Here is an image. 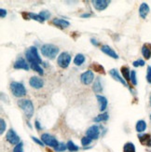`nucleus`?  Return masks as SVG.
Here are the masks:
<instances>
[{
  "instance_id": "nucleus-37",
  "label": "nucleus",
  "mask_w": 151,
  "mask_h": 152,
  "mask_svg": "<svg viewBox=\"0 0 151 152\" xmlns=\"http://www.w3.org/2000/svg\"><path fill=\"white\" fill-rule=\"evenodd\" d=\"M31 138H32V140H33L34 142H35V143H36L37 145H39V146H43L45 145L44 143H43V141L39 140L38 138H36V137H35V136H32Z\"/></svg>"
},
{
  "instance_id": "nucleus-27",
  "label": "nucleus",
  "mask_w": 151,
  "mask_h": 152,
  "mask_svg": "<svg viewBox=\"0 0 151 152\" xmlns=\"http://www.w3.org/2000/svg\"><path fill=\"white\" fill-rule=\"evenodd\" d=\"M91 67H92V69H93L94 71H96V72H98L100 74H106V71H104V68L103 65L94 63V64L91 65Z\"/></svg>"
},
{
  "instance_id": "nucleus-4",
  "label": "nucleus",
  "mask_w": 151,
  "mask_h": 152,
  "mask_svg": "<svg viewBox=\"0 0 151 152\" xmlns=\"http://www.w3.org/2000/svg\"><path fill=\"white\" fill-rule=\"evenodd\" d=\"M10 90L14 96L16 97H23L26 95V89L24 85L21 82L13 81L10 83Z\"/></svg>"
},
{
  "instance_id": "nucleus-20",
  "label": "nucleus",
  "mask_w": 151,
  "mask_h": 152,
  "mask_svg": "<svg viewBox=\"0 0 151 152\" xmlns=\"http://www.w3.org/2000/svg\"><path fill=\"white\" fill-rule=\"evenodd\" d=\"M138 138H139L140 142L143 145H146L148 146H151V136L148 133H143V134H139L138 135Z\"/></svg>"
},
{
  "instance_id": "nucleus-1",
  "label": "nucleus",
  "mask_w": 151,
  "mask_h": 152,
  "mask_svg": "<svg viewBox=\"0 0 151 152\" xmlns=\"http://www.w3.org/2000/svg\"><path fill=\"white\" fill-rule=\"evenodd\" d=\"M41 53L46 58L52 60L59 53V48L53 44H45L41 47Z\"/></svg>"
},
{
  "instance_id": "nucleus-17",
  "label": "nucleus",
  "mask_w": 151,
  "mask_h": 152,
  "mask_svg": "<svg viewBox=\"0 0 151 152\" xmlns=\"http://www.w3.org/2000/svg\"><path fill=\"white\" fill-rule=\"evenodd\" d=\"M52 23L55 25V26H58L60 28H67L70 25V23L68 22V21L64 20V19H59V18L53 19Z\"/></svg>"
},
{
  "instance_id": "nucleus-25",
  "label": "nucleus",
  "mask_w": 151,
  "mask_h": 152,
  "mask_svg": "<svg viewBox=\"0 0 151 152\" xmlns=\"http://www.w3.org/2000/svg\"><path fill=\"white\" fill-rule=\"evenodd\" d=\"M108 113L104 112V113H102L100 114V115H98L96 118H94V122H101V121H106L108 120Z\"/></svg>"
},
{
  "instance_id": "nucleus-29",
  "label": "nucleus",
  "mask_w": 151,
  "mask_h": 152,
  "mask_svg": "<svg viewBox=\"0 0 151 152\" xmlns=\"http://www.w3.org/2000/svg\"><path fill=\"white\" fill-rule=\"evenodd\" d=\"M31 68L34 70V71H36L37 73H38L39 75H43L44 74V71H43V68L37 64H33L31 65Z\"/></svg>"
},
{
  "instance_id": "nucleus-8",
  "label": "nucleus",
  "mask_w": 151,
  "mask_h": 152,
  "mask_svg": "<svg viewBox=\"0 0 151 152\" xmlns=\"http://www.w3.org/2000/svg\"><path fill=\"white\" fill-rule=\"evenodd\" d=\"M80 80L84 85H90V84L94 80V74L91 70H88L84 72L80 76Z\"/></svg>"
},
{
  "instance_id": "nucleus-16",
  "label": "nucleus",
  "mask_w": 151,
  "mask_h": 152,
  "mask_svg": "<svg viewBox=\"0 0 151 152\" xmlns=\"http://www.w3.org/2000/svg\"><path fill=\"white\" fill-rule=\"evenodd\" d=\"M150 11V8H149V6L146 3H142L141 6L139 8V15L142 19H146V16L148 15Z\"/></svg>"
},
{
  "instance_id": "nucleus-44",
  "label": "nucleus",
  "mask_w": 151,
  "mask_h": 152,
  "mask_svg": "<svg viewBox=\"0 0 151 152\" xmlns=\"http://www.w3.org/2000/svg\"><path fill=\"white\" fill-rule=\"evenodd\" d=\"M149 103H150V105H151V95H150V98H149Z\"/></svg>"
},
{
  "instance_id": "nucleus-38",
  "label": "nucleus",
  "mask_w": 151,
  "mask_h": 152,
  "mask_svg": "<svg viewBox=\"0 0 151 152\" xmlns=\"http://www.w3.org/2000/svg\"><path fill=\"white\" fill-rule=\"evenodd\" d=\"M0 16H1V18H5L7 16V10H4V8H0Z\"/></svg>"
},
{
  "instance_id": "nucleus-24",
  "label": "nucleus",
  "mask_w": 151,
  "mask_h": 152,
  "mask_svg": "<svg viewBox=\"0 0 151 152\" xmlns=\"http://www.w3.org/2000/svg\"><path fill=\"white\" fill-rule=\"evenodd\" d=\"M121 73H122L123 78L127 81V80H130L131 78V70L129 69V67L127 66H122L121 67Z\"/></svg>"
},
{
  "instance_id": "nucleus-45",
  "label": "nucleus",
  "mask_w": 151,
  "mask_h": 152,
  "mask_svg": "<svg viewBox=\"0 0 151 152\" xmlns=\"http://www.w3.org/2000/svg\"><path fill=\"white\" fill-rule=\"evenodd\" d=\"M150 120H151V115H150Z\"/></svg>"
},
{
  "instance_id": "nucleus-5",
  "label": "nucleus",
  "mask_w": 151,
  "mask_h": 152,
  "mask_svg": "<svg viewBox=\"0 0 151 152\" xmlns=\"http://www.w3.org/2000/svg\"><path fill=\"white\" fill-rule=\"evenodd\" d=\"M71 62V55L68 52H62L57 58V64L62 68H67Z\"/></svg>"
},
{
  "instance_id": "nucleus-9",
  "label": "nucleus",
  "mask_w": 151,
  "mask_h": 152,
  "mask_svg": "<svg viewBox=\"0 0 151 152\" xmlns=\"http://www.w3.org/2000/svg\"><path fill=\"white\" fill-rule=\"evenodd\" d=\"M99 135H100V129L97 125L91 126L86 132V136L90 137L91 140H96V139H98Z\"/></svg>"
},
{
  "instance_id": "nucleus-13",
  "label": "nucleus",
  "mask_w": 151,
  "mask_h": 152,
  "mask_svg": "<svg viewBox=\"0 0 151 152\" xmlns=\"http://www.w3.org/2000/svg\"><path fill=\"white\" fill-rule=\"evenodd\" d=\"M23 18L25 20H35L36 21V22H38V23H43L45 22V20L42 18V17L39 15V14H35V13H32V12H29V13H27V12H23Z\"/></svg>"
},
{
  "instance_id": "nucleus-11",
  "label": "nucleus",
  "mask_w": 151,
  "mask_h": 152,
  "mask_svg": "<svg viewBox=\"0 0 151 152\" xmlns=\"http://www.w3.org/2000/svg\"><path fill=\"white\" fill-rule=\"evenodd\" d=\"M109 74H110V76H111V77H112L113 78H114L115 80H117V81L120 82L121 84H123V85H124L125 87H127V88L130 89V90H131V88H130V86H129V84L127 83V81H126V80L119 74V72H117V69H111L110 71H109Z\"/></svg>"
},
{
  "instance_id": "nucleus-43",
  "label": "nucleus",
  "mask_w": 151,
  "mask_h": 152,
  "mask_svg": "<svg viewBox=\"0 0 151 152\" xmlns=\"http://www.w3.org/2000/svg\"><path fill=\"white\" fill-rule=\"evenodd\" d=\"M132 65H133L134 67H138V66H139V63H138V61H134L132 63Z\"/></svg>"
},
{
  "instance_id": "nucleus-12",
  "label": "nucleus",
  "mask_w": 151,
  "mask_h": 152,
  "mask_svg": "<svg viewBox=\"0 0 151 152\" xmlns=\"http://www.w3.org/2000/svg\"><path fill=\"white\" fill-rule=\"evenodd\" d=\"M29 84H30L31 87L35 89H41L44 86V81L39 77H32L29 80Z\"/></svg>"
},
{
  "instance_id": "nucleus-34",
  "label": "nucleus",
  "mask_w": 151,
  "mask_h": 152,
  "mask_svg": "<svg viewBox=\"0 0 151 152\" xmlns=\"http://www.w3.org/2000/svg\"><path fill=\"white\" fill-rule=\"evenodd\" d=\"M6 128H7L6 121L4 120L3 119H1V120H0V133L3 134L4 132L6 131Z\"/></svg>"
},
{
  "instance_id": "nucleus-33",
  "label": "nucleus",
  "mask_w": 151,
  "mask_h": 152,
  "mask_svg": "<svg viewBox=\"0 0 151 152\" xmlns=\"http://www.w3.org/2000/svg\"><path fill=\"white\" fill-rule=\"evenodd\" d=\"M13 152H24L23 151V143L20 142L18 145H16L13 149Z\"/></svg>"
},
{
  "instance_id": "nucleus-39",
  "label": "nucleus",
  "mask_w": 151,
  "mask_h": 152,
  "mask_svg": "<svg viewBox=\"0 0 151 152\" xmlns=\"http://www.w3.org/2000/svg\"><path fill=\"white\" fill-rule=\"evenodd\" d=\"M91 44L92 45H94L95 46V47H97V46H99V42L97 41V40H96V39H91Z\"/></svg>"
},
{
  "instance_id": "nucleus-10",
  "label": "nucleus",
  "mask_w": 151,
  "mask_h": 152,
  "mask_svg": "<svg viewBox=\"0 0 151 152\" xmlns=\"http://www.w3.org/2000/svg\"><path fill=\"white\" fill-rule=\"evenodd\" d=\"M91 3L96 10L102 11L108 7V5L110 4V1H107V0H93Z\"/></svg>"
},
{
  "instance_id": "nucleus-41",
  "label": "nucleus",
  "mask_w": 151,
  "mask_h": 152,
  "mask_svg": "<svg viewBox=\"0 0 151 152\" xmlns=\"http://www.w3.org/2000/svg\"><path fill=\"white\" fill-rule=\"evenodd\" d=\"M35 125H36V128L37 130H38V131H39V130H41V126H40V123H39V122L37 121V120L36 121Z\"/></svg>"
},
{
  "instance_id": "nucleus-2",
  "label": "nucleus",
  "mask_w": 151,
  "mask_h": 152,
  "mask_svg": "<svg viewBox=\"0 0 151 152\" xmlns=\"http://www.w3.org/2000/svg\"><path fill=\"white\" fill-rule=\"evenodd\" d=\"M18 105L20 107V108H22L25 116L28 119H31L32 116L34 115V105L32 101L29 99H20L18 101Z\"/></svg>"
},
{
  "instance_id": "nucleus-6",
  "label": "nucleus",
  "mask_w": 151,
  "mask_h": 152,
  "mask_svg": "<svg viewBox=\"0 0 151 152\" xmlns=\"http://www.w3.org/2000/svg\"><path fill=\"white\" fill-rule=\"evenodd\" d=\"M41 140L43 141V143L45 145H47L48 146H50V147H53V149H55V147L58 146L59 145V142L57 141V139L50 135L49 133H43L41 135Z\"/></svg>"
},
{
  "instance_id": "nucleus-35",
  "label": "nucleus",
  "mask_w": 151,
  "mask_h": 152,
  "mask_svg": "<svg viewBox=\"0 0 151 152\" xmlns=\"http://www.w3.org/2000/svg\"><path fill=\"white\" fill-rule=\"evenodd\" d=\"M39 15L44 20H48V19H49V17H50V13H49V11H48V10H42V11H40Z\"/></svg>"
},
{
  "instance_id": "nucleus-19",
  "label": "nucleus",
  "mask_w": 151,
  "mask_h": 152,
  "mask_svg": "<svg viewBox=\"0 0 151 152\" xmlns=\"http://www.w3.org/2000/svg\"><path fill=\"white\" fill-rule=\"evenodd\" d=\"M96 97H97L98 103H99V105H100V111L104 112L107 107V104H108L107 99L103 95H97Z\"/></svg>"
},
{
  "instance_id": "nucleus-30",
  "label": "nucleus",
  "mask_w": 151,
  "mask_h": 152,
  "mask_svg": "<svg viewBox=\"0 0 151 152\" xmlns=\"http://www.w3.org/2000/svg\"><path fill=\"white\" fill-rule=\"evenodd\" d=\"M130 80L132 81V84L134 86L137 85V78H136V72L134 70H132L131 71V78Z\"/></svg>"
},
{
  "instance_id": "nucleus-42",
  "label": "nucleus",
  "mask_w": 151,
  "mask_h": 152,
  "mask_svg": "<svg viewBox=\"0 0 151 152\" xmlns=\"http://www.w3.org/2000/svg\"><path fill=\"white\" fill-rule=\"evenodd\" d=\"M91 13H84V14H82L81 15V17L82 18H89V17H91Z\"/></svg>"
},
{
  "instance_id": "nucleus-7",
  "label": "nucleus",
  "mask_w": 151,
  "mask_h": 152,
  "mask_svg": "<svg viewBox=\"0 0 151 152\" xmlns=\"http://www.w3.org/2000/svg\"><path fill=\"white\" fill-rule=\"evenodd\" d=\"M6 139L10 145H18L19 143L21 142L20 137L18 136V134L15 133V131L13 129H10V130L8 131Z\"/></svg>"
},
{
  "instance_id": "nucleus-31",
  "label": "nucleus",
  "mask_w": 151,
  "mask_h": 152,
  "mask_svg": "<svg viewBox=\"0 0 151 152\" xmlns=\"http://www.w3.org/2000/svg\"><path fill=\"white\" fill-rule=\"evenodd\" d=\"M91 141H92L90 137H88V136H84V137L81 138V144H82V146H84L90 145L91 143Z\"/></svg>"
},
{
  "instance_id": "nucleus-14",
  "label": "nucleus",
  "mask_w": 151,
  "mask_h": 152,
  "mask_svg": "<svg viewBox=\"0 0 151 152\" xmlns=\"http://www.w3.org/2000/svg\"><path fill=\"white\" fill-rule=\"evenodd\" d=\"M101 50L104 52V53H106V55L108 56H110L112 58H114V59H119V55L115 52V50H113L112 48L109 47L108 45H103L102 47H101Z\"/></svg>"
},
{
  "instance_id": "nucleus-23",
  "label": "nucleus",
  "mask_w": 151,
  "mask_h": 152,
  "mask_svg": "<svg viewBox=\"0 0 151 152\" xmlns=\"http://www.w3.org/2000/svg\"><path fill=\"white\" fill-rule=\"evenodd\" d=\"M136 131L138 133H143L145 132L146 129V122L145 120H138L137 123H136Z\"/></svg>"
},
{
  "instance_id": "nucleus-15",
  "label": "nucleus",
  "mask_w": 151,
  "mask_h": 152,
  "mask_svg": "<svg viewBox=\"0 0 151 152\" xmlns=\"http://www.w3.org/2000/svg\"><path fill=\"white\" fill-rule=\"evenodd\" d=\"M14 68L15 69H23V70H26L28 71L29 70V65L23 58H19L18 60L15 62L14 64Z\"/></svg>"
},
{
  "instance_id": "nucleus-40",
  "label": "nucleus",
  "mask_w": 151,
  "mask_h": 152,
  "mask_svg": "<svg viewBox=\"0 0 151 152\" xmlns=\"http://www.w3.org/2000/svg\"><path fill=\"white\" fill-rule=\"evenodd\" d=\"M138 63H139V66H144L145 65V61L144 60H142V59H139V60H138Z\"/></svg>"
},
{
  "instance_id": "nucleus-36",
  "label": "nucleus",
  "mask_w": 151,
  "mask_h": 152,
  "mask_svg": "<svg viewBox=\"0 0 151 152\" xmlns=\"http://www.w3.org/2000/svg\"><path fill=\"white\" fill-rule=\"evenodd\" d=\"M146 81L148 83H151V66H148V70H146Z\"/></svg>"
},
{
  "instance_id": "nucleus-21",
  "label": "nucleus",
  "mask_w": 151,
  "mask_h": 152,
  "mask_svg": "<svg viewBox=\"0 0 151 152\" xmlns=\"http://www.w3.org/2000/svg\"><path fill=\"white\" fill-rule=\"evenodd\" d=\"M92 90L96 94H100V92L103 91V87H102V83H101L100 78H96L95 81L93 83V86H92Z\"/></svg>"
},
{
  "instance_id": "nucleus-18",
  "label": "nucleus",
  "mask_w": 151,
  "mask_h": 152,
  "mask_svg": "<svg viewBox=\"0 0 151 152\" xmlns=\"http://www.w3.org/2000/svg\"><path fill=\"white\" fill-rule=\"evenodd\" d=\"M142 54L145 59L149 60L151 58V44H144L142 47Z\"/></svg>"
},
{
  "instance_id": "nucleus-26",
  "label": "nucleus",
  "mask_w": 151,
  "mask_h": 152,
  "mask_svg": "<svg viewBox=\"0 0 151 152\" xmlns=\"http://www.w3.org/2000/svg\"><path fill=\"white\" fill-rule=\"evenodd\" d=\"M123 151L124 152H135V146L131 142L126 143L123 146Z\"/></svg>"
},
{
  "instance_id": "nucleus-3",
  "label": "nucleus",
  "mask_w": 151,
  "mask_h": 152,
  "mask_svg": "<svg viewBox=\"0 0 151 152\" xmlns=\"http://www.w3.org/2000/svg\"><path fill=\"white\" fill-rule=\"evenodd\" d=\"M25 56H26L27 61L30 63L31 65L33 64L39 65L42 63V60L38 54V52H37V49L36 47H34V46L27 49V50L25 52Z\"/></svg>"
},
{
  "instance_id": "nucleus-22",
  "label": "nucleus",
  "mask_w": 151,
  "mask_h": 152,
  "mask_svg": "<svg viewBox=\"0 0 151 152\" xmlns=\"http://www.w3.org/2000/svg\"><path fill=\"white\" fill-rule=\"evenodd\" d=\"M84 62H85V56L83 55L81 53H78L76 55L75 59H74V64L78 66H80L84 64Z\"/></svg>"
},
{
  "instance_id": "nucleus-28",
  "label": "nucleus",
  "mask_w": 151,
  "mask_h": 152,
  "mask_svg": "<svg viewBox=\"0 0 151 152\" xmlns=\"http://www.w3.org/2000/svg\"><path fill=\"white\" fill-rule=\"evenodd\" d=\"M66 146H67V149H68L70 152H75V151H78L79 149V147L77 145H76L74 142H72V141H68V142H67Z\"/></svg>"
},
{
  "instance_id": "nucleus-32",
  "label": "nucleus",
  "mask_w": 151,
  "mask_h": 152,
  "mask_svg": "<svg viewBox=\"0 0 151 152\" xmlns=\"http://www.w3.org/2000/svg\"><path fill=\"white\" fill-rule=\"evenodd\" d=\"M67 149V146L65 145L64 143H59V145L57 147H55V150L57 152H62V151H65Z\"/></svg>"
}]
</instances>
